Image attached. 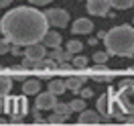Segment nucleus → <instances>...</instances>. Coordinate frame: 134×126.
<instances>
[{"label": "nucleus", "instance_id": "obj_1", "mask_svg": "<svg viewBox=\"0 0 134 126\" xmlns=\"http://www.w3.org/2000/svg\"><path fill=\"white\" fill-rule=\"evenodd\" d=\"M2 35L14 45L26 47L33 43H41L45 33L49 31V20L35 6H16L10 8L2 20Z\"/></svg>", "mask_w": 134, "mask_h": 126}, {"label": "nucleus", "instance_id": "obj_2", "mask_svg": "<svg viewBox=\"0 0 134 126\" xmlns=\"http://www.w3.org/2000/svg\"><path fill=\"white\" fill-rule=\"evenodd\" d=\"M106 51L116 57H132L134 55V26L132 25H118L110 29L106 37Z\"/></svg>", "mask_w": 134, "mask_h": 126}, {"label": "nucleus", "instance_id": "obj_3", "mask_svg": "<svg viewBox=\"0 0 134 126\" xmlns=\"http://www.w3.org/2000/svg\"><path fill=\"white\" fill-rule=\"evenodd\" d=\"M98 112L102 116L110 118V120H118V122H124L126 114L120 110V104H118V98H116V90H108L106 94H102L98 98Z\"/></svg>", "mask_w": 134, "mask_h": 126}, {"label": "nucleus", "instance_id": "obj_4", "mask_svg": "<svg viewBox=\"0 0 134 126\" xmlns=\"http://www.w3.org/2000/svg\"><path fill=\"white\" fill-rule=\"evenodd\" d=\"M2 110L10 114V116H18V118H25L26 112H29V102L26 98H16V96H4L2 98Z\"/></svg>", "mask_w": 134, "mask_h": 126}, {"label": "nucleus", "instance_id": "obj_5", "mask_svg": "<svg viewBox=\"0 0 134 126\" xmlns=\"http://www.w3.org/2000/svg\"><path fill=\"white\" fill-rule=\"evenodd\" d=\"M116 98H118V104H120V110L124 114H134V84L120 87L116 92Z\"/></svg>", "mask_w": 134, "mask_h": 126}, {"label": "nucleus", "instance_id": "obj_6", "mask_svg": "<svg viewBox=\"0 0 134 126\" xmlns=\"http://www.w3.org/2000/svg\"><path fill=\"white\" fill-rule=\"evenodd\" d=\"M45 17L49 20V25L57 26V29H63V26L69 25V12L65 8H47Z\"/></svg>", "mask_w": 134, "mask_h": 126}, {"label": "nucleus", "instance_id": "obj_7", "mask_svg": "<svg viewBox=\"0 0 134 126\" xmlns=\"http://www.w3.org/2000/svg\"><path fill=\"white\" fill-rule=\"evenodd\" d=\"M106 122H110V118L102 116L98 110H81L77 118V124H106Z\"/></svg>", "mask_w": 134, "mask_h": 126}, {"label": "nucleus", "instance_id": "obj_8", "mask_svg": "<svg viewBox=\"0 0 134 126\" xmlns=\"http://www.w3.org/2000/svg\"><path fill=\"white\" fill-rule=\"evenodd\" d=\"M87 2V12L93 17H108L110 12V0H85Z\"/></svg>", "mask_w": 134, "mask_h": 126}, {"label": "nucleus", "instance_id": "obj_9", "mask_svg": "<svg viewBox=\"0 0 134 126\" xmlns=\"http://www.w3.org/2000/svg\"><path fill=\"white\" fill-rule=\"evenodd\" d=\"M96 65H98V67L90 71V73H92V79L98 81V84H110V81L114 79V73L106 67V63H96Z\"/></svg>", "mask_w": 134, "mask_h": 126}, {"label": "nucleus", "instance_id": "obj_10", "mask_svg": "<svg viewBox=\"0 0 134 126\" xmlns=\"http://www.w3.org/2000/svg\"><path fill=\"white\" fill-rule=\"evenodd\" d=\"M57 104V96L51 92H39L37 100H35V108L39 110H53V106Z\"/></svg>", "mask_w": 134, "mask_h": 126}, {"label": "nucleus", "instance_id": "obj_11", "mask_svg": "<svg viewBox=\"0 0 134 126\" xmlns=\"http://www.w3.org/2000/svg\"><path fill=\"white\" fill-rule=\"evenodd\" d=\"M25 55L31 57V59H35V61H39V59L47 57V47L43 45V41L41 43H33V45H26L25 47Z\"/></svg>", "mask_w": 134, "mask_h": 126}, {"label": "nucleus", "instance_id": "obj_12", "mask_svg": "<svg viewBox=\"0 0 134 126\" xmlns=\"http://www.w3.org/2000/svg\"><path fill=\"white\" fill-rule=\"evenodd\" d=\"M93 31V23L90 18H77L71 25V33L73 35H90Z\"/></svg>", "mask_w": 134, "mask_h": 126}, {"label": "nucleus", "instance_id": "obj_13", "mask_svg": "<svg viewBox=\"0 0 134 126\" xmlns=\"http://www.w3.org/2000/svg\"><path fill=\"white\" fill-rule=\"evenodd\" d=\"M23 92L25 96H37V94L41 92V79L39 77H26L25 81H23Z\"/></svg>", "mask_w": 134, "mask_h": 126}, {"label": "nucleus", "instance_id": "obj_14", "mask_svg": "<svg viewBox=\"0 0 134 126\" xmlns=\"http://www.w3.org/2000/svg\"><path fill=\"white\" fill-rule=\"evenodd\" d=\"M61 35L57 31H47L45 37H43V45L47 47V49H53V47H61Z\"/></svg>", "mask_w": 134, "mask_h": 126}, {"label": "nucleus", "instance_id": "obj_15", "mask_svg": "<svg viewBox=\"0 0 134 126\" xmlns=\"http://www.w3.org/2000/svg\"><path fill=\"white\" fill-rule=\"evenodd\" d=\"M53 61H57V63H61V61H71L73 59V53H69V51H63L61 47H53L51 49V55H49Z\"/></svg>", "mask_w": 134, "mask_h": 126}, {"label": "nucleus", "instance_id": "obj_16", "mask_svg": "<svg viewBox=\"0 0 134 126\" xmlns=\"http://www.w3.org/2000/svg\"><path fill=\"white\" fill-rule=\"evenodd\" d=\"M10 90H12V77L8 73H4V71H0V98L8 96Z\"/></svg>", "mask_w": 134, "mask_h": 126}, {"label": "nucleus", "instance_id": "obj_17", "mask_svg": "<svg viewBox=\"0 0 134 126\" xmlns=\"http://www.w3.org/2000/svg\"><path fill=\"white\" fill-rule=\"evenodd\" d=\"M49 92H51V94H55V96H61L63 92H67L65 79H59V77H55V79H49Z\"/></svg>", "mask_w": 134, "mask_h": 126}, {"label": "nucleus", "instance_id": "obj_18", "mask_svg": "<svg viewBox=\"0 0 134 126\" xmlns=\"http://www.w3.org/2000/svg\"><path fill=\"white\" fill-rule=\"evenodd\" d=\"M6 71H8V75H10V77L20 79V81H25L26 77H29V69L23 67V65H20V67H10V69H6Z\"/></svg>", "mask_w": 134, "mask_h": 126}, {"label": "nucleus", "instance_id": "obj_19", "mask_svg": "<svg viewBox=\"0 0 134 126\" xmlns=\"http://www.w3.org/2000/svg\"><path fill=\"white\" fill-rule=\"evenodd\" d=\"M53 112H57V114H61V116L69 118L73 110H71V104H63V102H57V104L53 106Z\"/></svg>", "mask_w": 134, "mask_h": 126}, {"label": "nucleus", "instance_id": "obj_20", "mask_svg": "<svg viewBox=\"0 0 134 126\" xmlns=\"http://www.w3.org/2000/svg\"><path fill=\"white\" fill-rule=\"evenodd\" d=\"M132 4H134V0H110V6L116 10H128V8H132Z\"/></svg>", "mask_w": 134, "mask_h": 126}, {"label": "nucleus", "instance_id": "obj_21", "mask_svg": "<svg viewBox=\"0 0 134 126\" xmlns=\"http://www.w3.org/2000/svg\"><path fill=\"white\" fill-rule=\"evenodd\" d=\"M67 51H69V53H73V55H77V53H81V51H83V43L71 39V41H67Z\"/></svg>", "mask_w": 134, "mask_h": 126}, {"label": "nucleus", "instance_id": "obj_22", "mask_svg": "<svg viewBox=\"0 0 134 126\" xmlns=\"http://www.w3.org/2000/svg\"><path fill=\"white\" fill-rule=\"evenodd\" d=\"M71 61H73L71 65H73L75 69H85V67H87V57H83V55H79V53H77V57H73Z\"/></svg>", "mask_w": 134, "mask_h": 126}, {"label": "nucleus", "instance_id": "obj_23", "mask_svg": "<svg viewBox=\"0 0 134 126\" xmlns=\"http://www.w3.org/2000/svg\"><path fill=\"white\" fill-rule=\"evenodd\" d=\"M69 104H71V110L77 112V114H79L81 110H85V100H83V98H75V100H71Z\"/></svg>", "mask_w": 134, "mask_h": 126}, {"label": "nucleus", "instance_id": "obj_24", "mask_svg": "<svg viewBox=\"0 0 134 126\" xmlns=\"http://www.w3.org/2000/svg\"><path fill=\"white\" fill-rule=\"evenodd\" d=\"M65 122H67V118L61 116V114H57V112H53L49 116V120H47V124H65Z\"/></svg>", "mask_w": 134, "mask_h": 126}, {"label": "nucleus", "instance_id": "obj_25", "mask_svg": "<svg viewBox=\"0 0 134 126\" xmlns=\"http://www.w3.org/2000/svg\"><path fill=\"white\" fill-rule=\"evenodd\" d=\"M108 59H110L108 51H98V53H93V61H96V63H108Z\"/></svg>", "mask_w": 134, "mask_h": 126}, {"label": "nucleus", "instance_id": "obj_26", "mask_svg": "<svg viewBox=\"0 0 134 126\" xmlns=\"http://www.w3.org/2000/svg\"><path fill=\"white\" fill-rule=\"evenodd\" d=\"M8 51H10V41L2 35V37H0V55H4V53H8Z\"/></svg>", "mask_w": 134, "mask_h": 126}, {"label": "nucleus", "instance_id": "obj_27", "mask_svg": "<svg viewBox=\"0 0 134 126\" xmlns=\"http://www.w3.org/2000/svg\"><path fill=\"white\" fill-rule=\"evenodd\" d=\"M35 59H31V57H26V55H23V67H26V69H35Z\"/></svg>", "mask_w": 134, "mask_h": 126}, {"label": "nucleus", "instance_id": "obj_28", "mask_svg": "<svg viewBox=\"0 0 134 126\" xmlns=\"http://www.w3.org/2000/svg\"><path fill=\"white\" fill-rule=\"evenodd\" d=\"M10 53H12L14 57H23V55H25L23 49H20V45H14V43H10Z\"/></svg>", "mask_w": 134, "mask_h": 126}, {"label": "nucleus", "instance_id": "obj_29", "mask_svg": "<svg viewBox=\"0 0 134 126\" xmlns=\"http://www.w3.org/2000/svg\"><path fill=\"white\" fill-rule=\"evenodd\" d=\"M79 94H81V98H83V100H87V98H92V96H93V92H92V90H87V87H81Z\"/></svg>", "mask_w": 134, "mask_h": 126}, {"label": "nucleus", "instance_id": "obj_30", "mask_svg": "<svg viewBox=\"0 0 134 126\" xmlns=\"http://www.w3.org/2000/svg\"><path fill=\"white\" fill-rule=\"evenodd\" d=\"M33 6H45V4H51L53 0H29Z\"/></svg>", "mask_w": 134, "mask_h": 126}, {"label": "nucleus", "instance_id": "obj_31", "mask_svg": "<svg viewBox=\"0 0 134 126\" xmlns=\"http://www.w3.org/2000/svg\"><path fill=\"white\" fill-rule=\"evenodd\" d=\"M124 122H126V124H134V114H126Z\"/></svg>", "mask_w": 134, "mask_h": 126}, {"label": "nucleus", "instance_id": "obj_32", "mask_svg": "<svg viewBox=\"0 0 134 126\" xmlns=\"http://www.w3.org/2000/svg\"><path fill=\"white\" fill-rule=\"evenodd\" d=\"M10 4H12V0H0V8H6Z\"/></svg>", "mask_w": 134, "mask_h": 126}, {"label": "nucleus", "instance_id": "obj_33", "mask_svg": "<svg viewBox=\"0 0 134 126\" xmlns=\"http://www.w3.org/2000/svg\"><path fill=\"white\" fill-rule=\"evenodd\" d=\"M98 41H100V39H98V37H92V39H90V45H92V47H96V45H98Z\"/></svg>", "mask_w": 134, "mask_h": 126}, {"label": "nucleus", "instance_id": "obj_34", "mask_svg": "<svg viewBox=\"0 0 134 126\" xmlns=\"http://www.w3.org/2000/svg\"><path fill=\"white\" fill-rule=\"evenodd\" d=\"M134 81L132 79H124V81H122V84H120V87H126V85H132Z\"/></svg>", "mask_w": 134, "mask_h": 126}, {"label": "nucleus", "instance_id": "obj_35", "mask_svg": "<svg viewBox=\"0 0 134 126\" xmlns=\"http://www.w3.org/2000/svg\"><path fill=\"white\" fill-rule=\"evenodd\" d=\"M0 124H8V122H6V120H4V118H0Z\"/></svg>", "mask_w": 134, "mask_h": 126}, {"label": "nucleus", "instance_id": "obj_36", "mask_svg": "<svg viewBox=\"0 0 134 126\" xmlns=\"http://www.w3.org/2000/svg\"><path fill=\"white\" fill-rule=\"evenodd\" d=\"M0 110H2V98H0Z\"/></svg>", "mask_w": 134, "mask_h": 126}, {"label": "nucleus", "instance_id": "obj_37", "mask_svg": "<svg viewBox=\"0 0 134 126\" xmlns=\"http://www.w3.org/2000/svg\"><path fill=\"white\" fill-rule=\"evenodd\" d=\"M0 35H2V25H0Z\"/></svg>", "mask_w": 134, "mask_h": 126}, {"label": "nucleus", "instance_id": "obj_38", "mask_svg": "<svg viewBox=\"0 0 134 126\" xmlns=\"http://www.w3.org/2000/svg\"><path fill=\"white\" fill-rule=\"evenodd\" d=\"M132 26H134V18H132Z\"/></svg>", "mask_w": 134, "mask_h": 126}]
</instances>
